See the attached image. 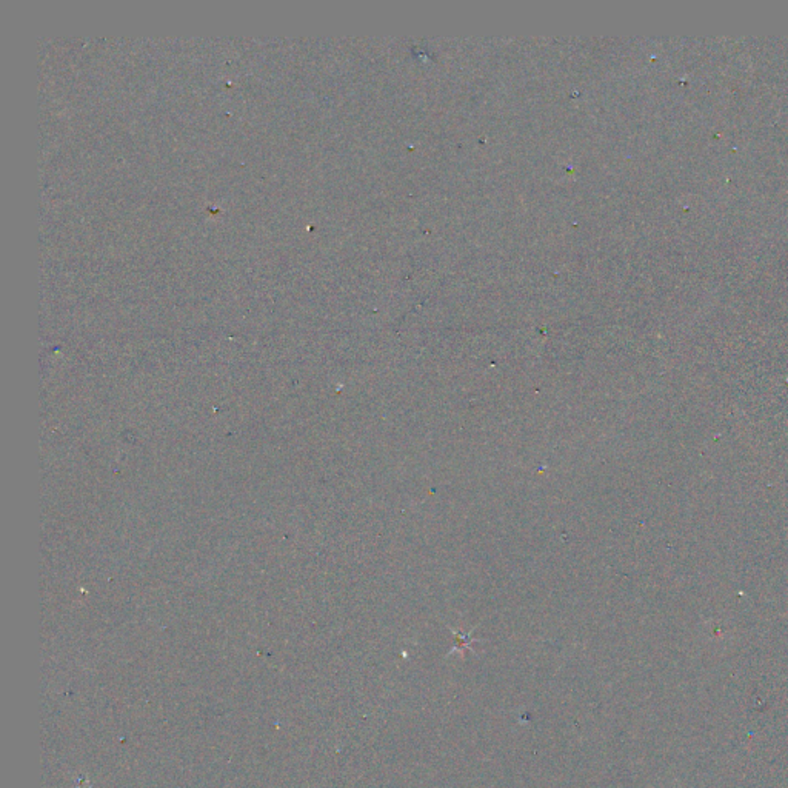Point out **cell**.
I'll list each match as a JSON object with an SVG mask.
<instances>
[{
  "mask_svg": "<svg viewBox=\"0 0 788 788\" xmlns=\"http://www.w3.org/2000/svg\"><path fill=\"white\" fill-rule=\"evenodd\" d=\"M456 640H458V647H456L453 651H456V650H463V647H467L468 644H472V642H473V639L469 638V636L461 634V633H456Z\"/></svg>",
  "mask_w": 788,
  "mask_h": 788,
  "instance_id": "6da1fadb",
  "label": "cell"
}]
</instances>
